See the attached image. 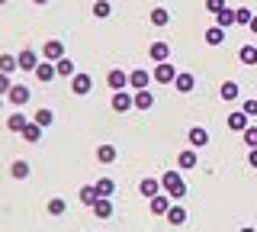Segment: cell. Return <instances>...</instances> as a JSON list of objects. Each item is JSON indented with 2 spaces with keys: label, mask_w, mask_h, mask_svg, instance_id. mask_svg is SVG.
<instances>
[{
  "label": "cell",
  "mask_w": 257,
  "mask_h": 232,
  "mask_svg": "<svg viewBox=\"0 0 257 232\" xmlns=\"http://www.w3.org/2000/svg\"><path fill=\"white\" fill-rule=\"evenodd\" d=\"M32 4H48V0H32Z\"/></svg>",
  "instance_id": "cell-45"
},
{
  "label": "cell",
  "mask_w": 257,
  "mask_h": 232,
  "mask_svg": "<svg viewBox=\"0 0 257 232\" xmlns=\"http://www.w3.org/2000/svg\"><path fill=\"white\" fill-rule=\"evenodd\" d=\"M4 4H7V0H0V7H4Z\"/></svg>",
  "instance_id": "cell-46"
},
{
  "label": "cell",
  "mask_w": 257,
  "mask_h": 232,
  "mask_svg": "<svg viewBox=\"0 0 257 232\" xmlns=\"http://www.w3.org/2000/svg\"><path fill=\"white\" fill-rule=\"evenodd\" d=\"M244 142H247V148H257V126H247L244 129Z\"/></svg>",
  "instance_id": "cell-38"
},
{
  "label": "cell",
  "mask_w": 257,
  "mask_h": 232,
  "mask_svg": "<svg viewBox=\"0 0 257 232\" xmlns=\"http://www.w3.org/2000/svg\"><path fill=\"white\" fill-rule=\"evenodd\" d=\"M135 103H132V94L128 91H116L112 94V110H116V113H125V110H132Z\"/></svg>",
  "instance_id": "cell-6"
},
{
  "label": "cell",
  "mask_w": 257,
  "mask_h": 232,
  "mask_svg": "<svg viewBox=\"0 0 257 232\" xmlns=\"http://www.w3.org/2000/svg\"><path fill=\"white\" fill-rule=\"evenodd\" d=\"M244 113L247 116H257V100H244Z\"/></svg>",
  "instance_id": "cell-41"
},
{
  "label": "cell",
  "mask_w": 257,
  "mask_h": 232,
  "mask_svg": "<svg viewBox=\"0 0 257 232\" xmlns=\"http://www.w3.org/2000/svg\"><path fill=\"white\" fill-rule=\"evenodd\" d=\"M151 84V74L148 71H142V68H135L132 74H128V87H132V91H145V87Z\"/></svg>",
  "instance_id": "cell-7"
},
{
  "label": "cell",
  "mask_w": 257,
  "mask_h": 232,
  "mask_svg": "<svg viewBox=\"0 0 257 232\" xmlns=\"http://www.w3.org/2000/svg\"><path fill=\"white\" fill-rule=\"evenodd\" d=\"M177 165H180V168H196V151H193V148L180 151V158H177Z\"/></svg>",
  "instance_id": "cell-32"
},
{
  "label": "cell",
  "mask_w": 257,
  "mask_h": 232,
  "mask_svg": "<svg viewBox=\"0 0 257 232\" xmlns=\"http://www.w3.org/2000/svg\"><path fill=\"white\" fill-rule=\"evenodd\" d=\"M20 135L26 142H39V139H42V126H39V123H26V129H23Z\"/></svg>",
  "instance_id": "cell-22"
},
{
  "label": "cell",
  "mask_w": 257,
  "mask_h": 232,
  "mask_svg": "<svg viewBox=\"0 0 257 232\" xmlns=\"http://www.w3.org/2000/svg\"><path fill=\"white\" fill-rule=\"evenodd\" d=\"M167 210H171V197H167V194H155V197H151V213H155V216H167Z\"/></svg>",
  "instance_id": "cell-10"
},
{
  "label": "cell",
  "mask_w": 257,
  "mask_h": 232,
  "mask_svg": "<svg viewBox=\"0 0 257 232\" xmlns=\"http://www.w3.org/2000/svg\"><path fill=\"white\" fill-rule=\"evenodd\" d=\"M10 174H13V178H16V181H23V178H29V165H26V162H23V158H16V162L10 165Z\"/></svg>",
  "instance_id": "cell-26"
},
{
  "label": "cell",
  "mask_w": 257,
  "mask_h": 232,
  "mask_svg": "<svg viewBox=\"0 0 257 232\" xmlns=\"http://www.w3.org/2000/svg\"><path fill=\"white\" fill-rule=\"evenodd\" d=\"M96 158H100L103 165H112V162H116V148H112V145H100V148H96Z\"/></svg>",
  "instance_id": "cell-29"
},
{
  "label": "cell",
  "mask_w": 257,
  "mask_h": 232,
  "mask_svg": "<svg viewBox=\"0 0 257 232\" xmlns=\"http://www.w3.org/2000/svg\"><path fill=\"white\" fill-rule=\"evenodd\" d=\"M247 165L257 168V148H251V155H247Z\"/></svg>",
  "instance_id": "cell-42"
},
{
  "label": "cell",
  "mask_w": 257,
  "mask_h": 232,
  "mask_svg": "<svg viewBox=\"0 0 257 232\" xmlns=\"http://www.w3.org/2000/svg\"><path fill=\"white\" fill-rule=\"evenodd\" d=\"M132 103H135V110H151V107H155V94H151L148 87H145V91H135Z\"/></svg>",
  "instance_id": "cell-8"
},
{
  "label": "cell",
  "mask_w": 257,
  "mask_h": 232,
  "mask_svg": "<svg viewBox=\"0 0 257 232\" xmlns=\"http://www.w3.org/2000/svg\"><path fill=\"white\" fill-rule=\"evenodd\" d=\"M32 123H39V126H42V129H45V126H52L55 123V113H52V110H36V116H32Z\"/></svg>",
  "instance_id": "cell-25"
},
{
  "label": "cell",
  "mask_w": 257,
  "mask_h": 232,
  "mask_svg": "<svg viewBox=\"0 0 257 232\" xmlns=\"http://www.w3.org/2000/svg\"><path fill=\"white\" fill-rule=\"evenodd\" d=\"M241 232H257V229H251V226H247V229H241Z\"/></svg>",
  "instance_id": "cell-44"
},
{
  "label": "cell",
  "mask_w": 257,
  "mask_h": 232,
  "mask_svg": "<svg viewBox=\"0 0 257 232\" xmlns=\"http://www.w3.org/2000/svg\"><path fill=\"white\" fill-rule=\"evenodd\" d=\"M16 65H20V71H36L39 68V55L32 49H23L20 55H16Z\"/></svg>",
  "instance_id": "cell-4"
},
{
  "label": "cell",
  "mask_w": 257,
  "mask_h": 232,
  "mask_svg": "<svg viewBox=\"0 0 257 232\" xmlns=\"http://www.w3.org/2000/svg\"><path fill=\"white\" fill-rule=\"evenodd\" d=\"M93 216H100V219H109L112 216V203H109V197H100L93 203Z\"/></svg>",
  "instance_id": "cell-15"
},
{
  "label": "cell",
  "mask_w": 257,
  "mask_h": 232,
  "mask_svg": "<svg viewBox=\"0 0 257 232\" xmlns=\"http://www.w3.org/2000/svg\"><path fill=\"white\" fill-rule=\"evenodd\" d=\"M106 81H109L112 91H125V87H128V74L116 68V71H109V78H106Z\"/></svg>",
  "instance_id": "cell-12"
},
{
  "label": "cell",
  "mask_w": 257,
  "mask_h": 232,
  "mask_svg": "<svg viewBox=\"0 0 257 232\" xmlns=\"http://www.w3.org/2000/svg\"><path fill=\"white\" fill-rule=\"evenodd\" d=\"M112 190H116V184H112V178H100V181H96V194H100V197H109Z\"/></svg>",
  "instance_id": "cell-33"
},
{
  "label": "cell",
  "mask_w": 257,
  "mask_h": 232,
  "mask_svg": "<svg viewBox=\"0 0 257 232\" xmlns=\"http://www.w3.org/2000/svg\"><path fill=\"white\" fill-rule=\"evenodd\" d=\"M7 100H10L13 107H23V103H29V87H26V84H13L10 91H7Z\"/></svg>",
  "instance_id": "cell-3"
},
{
  "label": "cell",
  "mask_w": 257,
  "mask_h": 232,
  "mask_svg": "<svg viewBox=\"0 0 257 232\" xmlns=\"http://www.w3.org/2000/svg\"><path fill=\"white\" fill-rule=\"evenodd\" d=\"M10 74H4V71H0V94H7V91H10Z\"/></svg>",
  "instance_id": "cell-40"
},
{
  "label": "cell",
  "mask_w": 257,
  "mask_h": 232,
  "mask_svg": "<svg viewBox=\"0 0 257 232\" xmlns=\"http://www.w3.org/2000/svg\"><path fill=\"white\" fill-rule=\"evenodd\" d=\"M206 10L209 13H222L225 10V0H206Z\"/></svg>",
  "instance_id": "cell-39"
},
{
  "label": "cell",
  "mask_w": 257,
  "mask_h": 232,
  "mask_svg": "<svg viewBox=\"0 0 257 232\" xmlns=\"http://www.w3.org/2000/svg\"><path fill=\"white\" fill-rule=\"evenodd\" d=\"M158 190H161V181H155V178H145V181L139 184V194H142V197H148V200L155 197Z\"/></svg>",
  "instance_id": "cell-16"
},
{
  "label": "cell",
  "mask_w": 257,
  "mask_h": 232,
  "mask_svg": "<svg viewBox=\"0 0 257 232\" xmlns=\"http://www.w3.org/2000/svg\"><path fill=\"white\" fill-rule=\"evenodd\" d=\"M251 33L257 36V13H254V20H251Z\"/></svg>",
  "instance_id": "cell-43"
},
{
  "label": "cell",
  "mask_w": 257,
  "mask_h": 232,
  "mask_svg": "<svg viewBox=\"0 0 257 232\" xmlns=\"http://www.w3.org/2000/svg\"><path fill=\"white\" fill-rule=\"evenodd\" d=\"M64 210H68V203H64V200H61V197H55V200H48V213H52V216H61Z\"/></svg>",
  "instance_id": "cell-35"
},
{
  "label": "cell",
  "mask_w": 257,
  "mask_h": 232,
  "mask_svg": "<svg viewBox=\"0 0 257 232\" xmlns=\"http://www.w3.org/2000/svg\"><path fill=\"white\" fill-rule=\"evenodd\" d=\"M109 13H112L109 0H96V4H93V17H96V20H106Z\"/></svg>",
  "instance_id": "cell-31"
},
{
  "label": "cell",
  "mask_w": 257,
  "mask_h": 232,
  "mask_svg": "<svg viewBox=\"0 0 257 232\" xmlns=\"http://www.w3.org/2000/svg\"><path fill=\"white\" fill-rule=\"evenodd\" d=\"M26 123H29V119L23 116V113H13V116H7V129H10V132H23V129H26Z\"/></svg>",
  "instance_id": "cell-20"
},
{
  "label": "cell",
  "mask_w": 257,
  "mask_h": 232,
  "mask_svg": "<svg viewBox=\"0 0 257 232\" xmlns=\"http://www.w3.org/2000/svg\"><path fill=\"white\" fill-rule=\"evenodd\" d=\"M177 78V68L174 65H167V61H158V68H155V81L158 84H171Z\"/></svg>",
  "instance_id": "cell-5"
},
{
  "label": "cell",
  "mask_w": 257,
  "mask_h": 232,
  "mask_svg": "<svg viewBox=\"0 0 257 232\" xmlns=\"http://www.w3.org/2000/svg\"><path fill=\"white\" fill-rule=\"evenodd\" d=\"M193 84H196V81H193V74H177V78H174V87H177L180 94H190Z\"/></svg>",
  "instance_id": "cell-23"
},
{
  "label": "cell",
  "mask_w": 257,
  "mask_h": 232,
  "mask_svg": "<svg viewBox=\"0 0 257 232\" xmlns=\"http://www.w3.org/2000/svg\"><path fill=\"white\" fill-rule=\"evenodd\" d=\"M235 23H238V17H235V10H228V7H225L222 13H215V26L228 29V26H235Z\"/></svg>",
  "instance_id": "cell-17"
},
{
  "label": "cell",
  "mask_w": 257,
  "mask_h": 232,
  "mask_svg": "<svg viewBox=\"0 0 257 232\" xmlns=\"http://www.w3.org/2000/svg\"><path fill=\"white\" fill-rule=\"evenodd\" d=\"M55 71H58L61 78H74V74H77V71H74V61H71V58H58V61H55Z\"/></svg>",
  "instance_id": "cell-21"
},
{
  "label": "cell",
  "mask_w": 257,
  "mask_h": 232,
  "mask_svg": "<svg viewBox=\"0 0 257 232\" xmlns=\"http://www.w3.org/2000/svg\"><path fill=\"white\" fill-rule=\"evenodd\" d=\"M55 74H58V71H55V65H52V61H48V65H39V68H36V78H39L42 84H48Z\"/></svg>",
  "instance_id": "cell-27"
},
{
  "label": "cell",
  "mask_w": 257,
  "mask_h": 232,
  "mask_svg": "<svg viewBox=\"0 0 257 232\" xmlns=\"http://www.w3.org/2000/svg\"><path fill=\"white\" fill-rule=\"evenodd\" d=\"M167 222H171V226H183V222H187V210H183V206H171V210H167Z\"/></svg>",
  "instance_id": "cell-19"
},
{
  "label": "cell",
  "mask_w": 257,
  "mask_h": 232,
  "mask_svg": "<svg viewBox=\"0 0 257 232\" xmlns=\"http://www.w3.org/2000/svg\"><path fill=\"white\" fill-rule=\"evenodd\" d=\"M0 103H4V97H0Z\"/></svg>",
  "instance_id": "cell-47"
},
{
  "label": "cell",
  "mask_w": 257,
  "mask_h": 232,
  "mask_svg": "<svg viewBox=\"0 0 257 232\" xmlns=\"http://www.w3.org/2000/svg\"><path fill=\"white\" fill-rule=\"evenodd\" d=\"M187 139H190V145H193V148H203V145H206V142H209V132L203 129V126H193V129H190V135H187Z\"/></svg>",
  "instance_id": "cell-11"
},
{
  "label": "cell",
  "mask_w": 257,
  "mask_h": 232,
  "mask_svg": "<svg viewBox=\"0 0 257 232\" xmlns=\"http://www.w3.org/2000/svg\"><path fill=\"white\" fill-rule=\"evenodd\" d=\"M148 55H151V61H167V55H171V45H167V42H155Z\"/></svg>",
  "instance_id": "cell-18"
},
{
  "label": "cell",
  "mask_w": 257,
  "mask_h": 232,
  "mask_svg": "<svg viewBox=\"0 0 257 232\" xmlns=\"http://www.w3.org/2000/svg\"><path fill=\"white\" fill-rule=\"evenodd\" d=\"M96 200H100V194H96V184H84V187H80V203H84V206H93Z\"/></svg>",
  "instance_id": "cell-13"
},
{
  "label": "cell",
  "mask_w": 257,
  "mask_h": 232,
  "mask_svg": "<svg viewBox=\"0 0 257 232\" xmlns=\"http://www.w3.org/2000/svg\"><path fill=\"white\" fill-rule=\"evenodd\" d=\"M238 58L244 61V65H257V45H241Z\"/></svg>",
  "instance_id": "cell-24"
},
{
  "label": "cell",
  "mask_w": 257,
  "mask_h": 232,
  "mask_svg": "<svg viewBox=\"0 0 257 232\" xmlns=\"http://www.w3.org/2000/svg\"><path fill=\"white\" fill-rule=\"evenodd\" d=\"M151 23H155V26H167V23H171V13H167L164 7H155V10H151Z\"/></svg>",
  "instance_id": "cell-28"
},
{
  "label": "cell",
  "mask_w": 257,
  "mask_h": 232,
  "mask_svg": "<svg viewBox=\"0 0 257 232\" xmlns=\"http://www.w3.org/2000/svg\"><path fill=\"white\" fill-rule=\"evenodd\" d=\"M161 187L167 190L171 200H183V197H187V184H183V178L177 171H167L164 178H161Z\"/></svg>",
  "instance_id": "cell-1"
},
{
  "label": "cell",
  "mask_w": 257,
  "mask_h": 232,
  "mask_svg": "<svg viewBox=\"0 0 257 232\" xmlns=\"http://www.w3.org/2000/svg\"><path fill=\"white\" fill-rule=\"evenodd\" d=\"M206 42H209V45H222V42H225V29H222V26H212V29L206 33Z\"/></svg>",
  "instance_id": "cell-30"
},
{
  "label": "cell",
  "mask_w": 257,
  "mask_h": 232,
  "mask_svg": "<svg viewBox=\"0 0 257 232\" xmlns=\"http://www.w3.org/2000/svg\"><path fill=\"white\" fill-rule=\"evenodd\" d=\"M235 17H238V23H241V26H251V20H254V13H251V10H247V7H238V10H235Z\"/></svg>",
  "instance_id": "cell-37"
},
{
  "label": "cell",
  "mask_w": 257,
  "mask_h": 232,
  "mask_svg": "<svg viewBox=\"0 0 257 232\" xmlns=\"http://www.w3.org/2000/svg\"><path fill=\"white\" fill-rule=\"evenodd\" d=\"M42 55H45V61H58V58H64V45L58 42V39H48Z\"/></svg>",
  "instance_id": "cell-9"
},
{
  "label": "cell",
  "mask_w": 257,
  "mask_h": 232,
  "mask_svg": "<svg viewBox=\"0 0 257 232\" xmlns=\"http://www.w3.org/2000/svg\"><path fill=\"white\" fill-rule=\"evenodd\" d=\"M228 129H231V132H244V129H247V113H244V110L228 116Z\"/></svg>",
  "instance_id": "cell-14"
},
{
  "label": "cell",
  "mask_w": 257,
  "mask_h": 232,
  "mask_svg": "<svg viewBox=\"0 0 257 232\" xmlns=\"http://www.w3.org/2000/svg\"><path fill=\"white\" fill-rule=\"evenodd\" d=\"M90 87H93V78L90 74H74V78H71V91H74L77 97H87Z\"/></svg>",
  "instance_id": "cell-2"
},
{
  "label": "cell",
  "mask_w": 257,
  "mask_h": 232,
  "mask_svg": "<svg viewBox=\"0 0 257 232\" xmlns=\"http://www.w3.org/2000/svg\"><path fill=\"white\" fill-rule=\"evenodd\" d=\"M238 97V84L235 81H225L222 84V100H235Z\"/></svg>",
  "instance_id": "cell-36"
},
{
  "label": "cell",
  "mask_w": 257,
  "mask_h": 232,
  "mask_svg": "<svg viewBox=\"0 0 257 232\" xmlns=\"http://www.w3.org/2000/svg\"><path fill=\"white\" fill-rule=\"evenodd\" d=\"M16 68H20V65H16L13 55H0V71H4V74H13Z\"/></svg>",
  "instance_id": "cell-34"
}]
</instances>
